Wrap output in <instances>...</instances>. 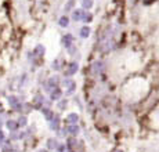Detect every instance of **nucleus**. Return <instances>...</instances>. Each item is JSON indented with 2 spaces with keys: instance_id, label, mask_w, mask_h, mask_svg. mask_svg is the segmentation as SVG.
I'll return each instance as SVG.
<instances>
[{
  "instance_id": "nucleus-1",
  "label": "nucleus",
  "mask_w": 159,
  "mask_h": 152,
  "mask_svg": "<svg viewBox=\"0 0 159 152\" xmlns=\"http://www.w3.org/2000/svg\"><path fill=\"white\" fill-rule=\"evenodd\" d=\"M58 82H60V78H58V76H53V78L48 79V82L46 83L44 89L47 90V91H53L54 89H57V84H58Z\"/></svg>"
},
{
  "instance_id": "nucleus-2",
  "label": "nucleus",
  "mask_w": 159,
  "mask_h": 152,
  "mask_svg": "<svg viewBox=\"0 0 159 152\" xmlns=\"http://www.w3.org/2000/svg\"><path fill=\"white\" fill-rule=\"evenodd\" d=\"M8 102H10L11 108L14 111H21L22 105L20 104V101H18V98H17L15 95H11V97H8Z\"/></svg>"
},
{
  "instance_id": "nucleus-3",
  "label": "nucleus",
  "mask_w": 159,
  "mask_h": 152,
  "mask_svg": "<svg viewBox=\"0 0 159 152\" xmlns=\"http://www.w3.org/2000/svg\"><path fill=\"white\" fill-rule=\"evenodd\" d=\"M6 126H7V129L11 131H17L18 130V122L15 120H13V119H10V120H7V123H6Z\"/></svg>"
},
{
  "instance_id": "nucleus-4",
  "label": "nucleus",
  "mask_w": 159,
  "mask_h": 152,
  "mask_svg": "<svg viewBox=\"0 0 159 152\" xmlns=\"http://www.w3.org/2000/svg\"><path fill=\"white\" fill-rule=\"evenodd\" d=\"M72 42H74V36H72L71 33H69V35H65V36L62 37V43L65 44V47L67 48L72 46Z\"/></svg>"
},
{
  "instance_id": "nucleus-5",
  "label": "nucleus",
  "mask_w": 159,
  "mask_h": 152,
  "mask_svg": "<svg viewBox=\"0 0 159 152\" xmlns=\"http://www.w3.org/2000/svg\"><path fill=\"white\" fill-rule=\"evenodd\" d=\"M83 14H85V11L82 10V8H78V10H75L72 13V18H74L75 21H79V20L83 18Z\"/></svg>"
},
{
  "instance_id": "nucleus-6",
  "label": "nucleus",
  "mask_w": 159,
  "mask_h": 152,
  "mask_svg": "<svg viewBox=\"0 0 159 152\" xmlns=\"http://www.w3.org/2000/svg\"><path fill=\"white\" fill-rule=\"evenodd\" d=\"M78 64L76 62H71L68 65V71H67V75H74V74H76L78 72Z\"/></svg>"
},
{
  "instance_id": "nucleus-7",
  "label": "nucleus",
  "mask_w": 159,
  "mask_h": 152,
  "mask_svg": "<svg viewBox=\"0 0 159 152\" xmlns=\"http://www.w3.org/2000/svg\"><path fill=\"white\" fill-rule=\"evenodd\" d=\"M61 95H62V91L57 87V89H54L53 91H51V94H50V98L51 100H60L61 98Z\"/></svg>"
},
{
  "instance_id": "nucleus-8",
  "label": "nucleus",
  "mask_w": 159,
  "mask_h": 152,
  "mask_svg": "<svg viewBox=\"0 0 159 152\" xmlns=\"http://www.w3.org/2000/svg\"><path fill=\"white\" fill-rule=\"evenodd\" d=\"M58 125H60V116H54V119L51 120V123H50V127H51V130H58Z\"/></svg>"
},
{
  "instance_id": "nucleus-9",
  "label": "nucleus",
  "mask_w": 159,
  "mask_h": 152,
  "mask_svg": "<svg viewBox=\"0 0 159 152\" xmlns=\"http://www.w3.org/2000/svg\"><path fill=\"white\" fill-rule=\"evenodd\" d=\"M80 37H83V39H86V37H89V35H90V28L89 26H82V29H80Z\"/></svg>"
},
{
  "instance_id": "nucleus-10",
  "label": "nucleus",
  "mask_w": 159,
  "mask_h": 152,
  "mask_svg": "<svg viewBox=\"0 0 159 152\" xmlns=\"http://www.w3.org/2000/svg\"><path fill=\"white\" fill-rule=\"evenodd\" d=\"M58 25L60 26H62V28H67V26L69 25V18L68 17H61V18H60L58 20Z\"/></svg>"
},
{
  "instance_id": "nucleus-11",
  "label": "nucleus",
  "mask_w": 159,
  "mask_h": 152,
  "mask_svg": "<svg viewBox=\"0 0 159 152\" xmlns=\"http://www.w3.org/2000/svg\"><path fill=\"white\" fill-rule=\"evenodd\" d=\"M43 113H44V116H46V119H47L48 122H51V120L54 119V116H55L53 112H51V111H50V109H46V108L43 109Z\"/></svg>"
},
{
  "instance_id": "nucleus-12",
  "label": "nucleus",
  "mask_w": 159,
  "mask_h": 152,
  "mask_svg": "<svg viewBox=\"0 0 159 152\" xmlns=\"http://www.w3.org/2000/svg\"><path fill=\"white\" fill-rule=\"evenodd\" d=\"M67 130H68V133L69 134H78V133H79V126H76V125H71V126H68V129H67Z\"/></svg>"
},
{
  "instance_id": "nucleus-13",
  "label": "nucleus",
  "mask_w": 159,
  "mask_h": 152,
  "mask_svg": "<svg viewBox=\"0 0 159 152\" xmlns=\"http://www.w3.org/2000/svg\"><path fill=\"white\" fill-rule=\"evenodd\" d=\"M47 148L48 149H55V148H58V144L54 138H50V140H47Z\"/></svg>"
},
{
  "instance_id": "nucleus-14",
  "label": "nucleus",
  "mask_w": 159,
  "mask_h": 152,
  "mask_svg": "<svg viewBox=\"0 0 159 152\" xmlns=\"http://www.w3.org/2000/svg\"><path fill=\"white\" fill-rule=\"evenodd\" d=\"M78 120H79V116H78V113H69V115H68V122H69V123L75 125Z\"/></svg>"
},
{
  "instance_id": "nucleus-15",
  "label": "nucleus",
  "mask_w": 159,
  "mask_h": 152,
  "mask_svg": "<svg viewBox=\"0 0 159 152\" xmlns=\"http://www.w3.org/2000/svg\"><path fill=\"white\" fill-rule=\"evenodd\" d=\"M35 54H36V55H43V54H44V46L37 44L36 48H35Z\"/></svg>"
},
{
  "instance_id": "nucleus-16",
  "label": "nucleus",
  "mask_w": 159,
  "mask_h": 152,
  "mask_svg": "<svg viewBox=\"0 0 159 152\" xmlns=\"http://www.w3.org/2000/svg\"><path fill=\"white\" fill-rule=\"evenodd\" d=\"M91 20H93V17H91L90 13H85V14H83V18H82L83 22H89V21H91Z\"/></svg>"
},
{
  "instance_id": "nucleus-17",
  "label": "nucleus",
  "mask_w": 159,
  "mask_h": 152,
  "mask_svg": "<svg viewBox=\"0 0 159 152\" xmlns=\"http://www.w3.org/2000/svg\"><path fill=\"white\" fill-rule=\"evenodd\" d=\"M18 126L20 127L27 126V118H25V116H21V118L18 119Z\"/></svg>"
},
{
  "instance_id": "nucleus-18",
  "label": "nucleus",
  "mask_w": 159,
  "mask_h": 152,
  "mask_svg": "<svg viewBox=\"0 0 159 152\" xmlns=\"http://www.w3.org/2000/svg\"><path fill=\"white\" fill-rule=\"evenodd\" d=\"M93 1L91 0H83V8H91Z\"/></svg>"
},
{
  "instance_id": "nucleus-19",
  "label": "nucleus",
  "mask_w": 159,
  "mask_h": 152,
  "mask_svg": "<svg viewBox=\"0 0 159 152\" xmlns=\"http://www.w3.org/2000/svg\"><path fill=\"white\" fill-rule=\"evenodd\" d=\"M74 4H75V0H69L68 3H67V6H65V10H71L74 7Z\"/></svg>"
},
{
  "instance_id": "nucleus-20",
  "label": "nucleus",
  "mask_w": 159,
  "mask_h": 152,
  "mask_svg": "<svg viewBox=\"0 0 159 152\" xmlns=\"http://www.w3.org/2000/svg\"><path fill=\"white\" fill-rule=\"evenodd\" d=\"M65 105H67V101H65V100H62V101H60V102H58L60 109H65Z\"/></svg>"
},
{
  "instance_id": "nucleus-21",
  "label": "nucleus",
  "mask_w": 159,
  "mask_h": 152,
  "mask_svg": "<svg viewBox=\"0 0 159 152\" xmlns=\"http://www.w3.org/2000/svg\"><path fill=\"white\" fill-rule=\"evenodd\" d=\"M68 53H69V54H75V53H76V47H75V46L68 47Z\"/></svg>"
},
{
  "instance_id": "nucleus-22",
  "label": "nucleus",
  "mask_w": 159,
  "mask_h": 152,
  "mask_svg": "<svg viewBox=\"0 0 159 152\" xmlns=\"http://www.w3.org/2000/svg\"><path fill=\"white\" fill-rule=\"evenodd\" d=\"M60 67H61V64H60L58 61H54V64H53V68H54V69H60Z\"/></svg>"
},
{
  "instance_id": "nucleus-23",
  "label": "nucleus",
  "mask_w": 159,
  "mask_h": 152,
  "mask_svg": "<svg viewBox=\"0 0 159 152\" xmlns=\"http://www.w3.org/2000/svg\"><path fill=\"white\" fill-rule=\"evenodd\" d=\"M3 141H4V133L0 130V142H3Z\"/></svg>"
},
{
  "instance_id": "nucleus-24",
  "label": "nucleus",
  "mask_w": 159,
  "mask_h": 152,
  "mask_svg": "<svg viewBox=\"0 0 159 152\" xmlns=\"http://www.w3.org/2000/svg\"><path fill=\"white\" fill-rule=\"evenodd\" d=\"M57 149H58V152H65V147H64V145H58Z\"/></svg>"
},
{
  "instance_id": "nucleus-25",
  "label": "nucleus",
  "mask_w": 159,
  "mask_h": 152,
  "mask_svg": "<svg viewBox=\"0 0 159 152\" xmlns=\"http://www.w3.org/2000/svg\"><path fill=\"white\" fill-rule=\"evenodd\" d=\"M37 152H47V151H44V149H42V151H37Z\"/></svg>"
}]
</instances>
